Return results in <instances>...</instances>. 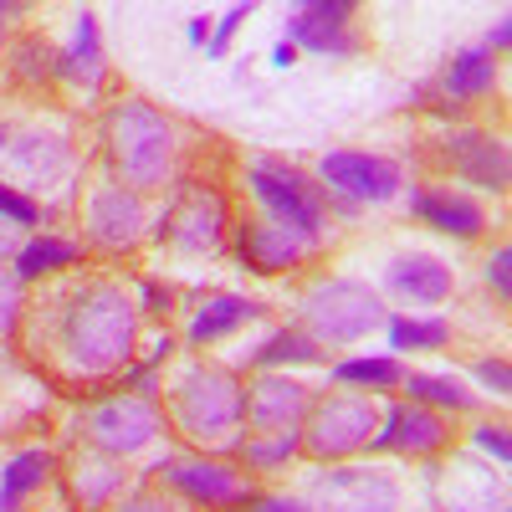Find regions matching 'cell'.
Returning a JSON list of instances; mask_svg holds the SVG:
<instances>
[{"label":"cell","mask_w":512,"mask_h":512,"mask_svg":"<svg viewBox=\"0 0 512 512\" xmlns=\"http://www.w3.org/2000/svg\"><path fill=\"white\" fill-rule=\"evenodd\" d=\"M139 308L118 282H82L52 323V354L72 379H103L134 359Z\"/></svg>","instance_id":"obj_1"},{"label":"cell","mask_w":512,"mask_h":512,"mask_svg":"<svg viewBox=\"0 0 512 512\" xmlns=\"http://www.w3.org/2000/svg\"><path fill=\"white\" fill-rule=\"evenodd\" d=\"M103 144H108V164L113 175L144 195V190H164V180L175 175V123L159 108H149L144 98H123L113 103V113L103 118Z\"/></svg>","instance_id":"obj_2"},{"label":"cell","mask_w":512,"mask_h":512,"mask_svg":"<svg viewBox=\"0 0 512 512\" xmlns=\"http://www.w3.org/2000/svg\"><path fill=\"white\" fill-rule=\"evenodd\" d=\"M169 420L200 446L226 441L236 425L246 420V390L231 369L216 364H190L180 369L175 390H169Z\"/></svg>","instance_id":"obj_3"},{"label":"cell","mask_w":512,"mask_h":512,"mask_svg":"<svg viewBox=\"0 0 512 512\" xmlns=\"http://www.w3.org/2000/svg\"><path fill=\"white\" fill-rule=\"evenodd\" d=\"M303 323L313 344H359L384 323V303L354 277H328L303 297Z\"/></svg>","instance_id":"obj_4"},{"label":"cell","mask_w":512,"mask_h":512,"mask_svg":"<svg viewBox=\"0 0 512 512\" xmlns=\"http://www.w3.org/2000/svg\"><path fill=\"white\" fill-rule=\"evenodd\" d=\"M379 431V410L369 395H328L318 405H308V420H303V451L318 456V461H344L354 451H364Z\"/></svg>","instance_id":"obj_5"},{"label":"cell","mask_w":512,"mask_h":512,"mask_svg":"<svg viewBox=\"0 0 512 512\" xmlns=\"http://www.w3.org/2000/svg\"><path fill=\"white\" fill-rule=\"evenodd\" d=\"M72 169V139L52 123H0V180L41 190Z\"/></svg>","instance_id":"obj_6"},{"label":"cell","mask_w":512,"mask_h":512,"mask_svg":"<svg viewBox=\"0 0 512 512\" xmlns=\"http://www.w3.org/2000/svg\"><path fill=\"white\" fill-rule=\"evenodd\" d=\"M251 195L267 205V221L287 226L292 236L318 241L323 236V185L297 175L287 164H251Z\"/></svg>","instance_id":"obj_7"},{"label":"cell","mask_w":512,"mask_h":512,"mask_svg":"<svg viewBox=\"0 0 512 512\" xmlns=\"http://www.w3.org/2000/svg\"><path fill=\"white\" fill-rule=\"evenodd\" d=\"M154 472L164 477V487H175L185 502L205 507V512H246L256 502V487L246 482V472L226 461H205V456H164Z\"/></svg>","instance_id":"obj_8"},{"label":"cell","mask_w":512,"mask_h":512,"mask_svg":"<svg viewBox=\"0 0 512 512\" xmlns=\"http://www.w3.org/2000/svg\"><path fill=\"white\" fill-rule=\"evenodd\" d=\"M159 431H164V415L144 395H113V400H98L88 410V441L103 456H118V461L144 451Z\"/></svg>","instance_id":"obj_9"},{"label":"cell","mask_w":512,"mask_h":512,"mask_svg":"<svg viewBox=\"0 0 512 512\" xmlns=\"http://www.w3.org/2000/svg\"><path fill=\"white\" fill-rule=\"evenodd\" d=\"M313 512H400V482L384 466H333L313 477Z\"/></svg>","instance_id":"obj_10"},{"label":"cell","mask_w":512,"mask_h":512,"mask_svg":"<svg viewBox=\"0 0 512 512\" xmlns=\"http://www.w3.org/2000/svg\"><path fill=\"white\" fill-rule=\"evenodd\" d=\"M318 180L323 190L333 195H349V200H364V205H384L395 200L405 175L395 159H379V154H359V149H338V154H323L318 159Z\"/></svg>","instance_id":"obj_11"},{"label":"cell","mask_w":512,"mask_h":512,"mask_svg":"<svg viewBox=\"0 0 512 512\" xmlns=\"http://www.w3.org/2000/svg\"><path fill=\"white\" fill-rule=\"evenodd\" d=\"M226 200L221 190H210V185H195L180 195V205L169 210V216L159 221V236L175 241V251L185 256H216L226 246Z\"/></svg>","instance_id":"obj_12"},{"label":"cell","mask_w":512,"mask_h":512,"mask_svg":"<svg viewBox=\"0 0 512 512\" xmlns=\"http://www.w3.org/2000/svg\"><path fill=\"white\" fill-rule=\"evenodd\" d=\"M308 384H297L287 374H262L246 390V425L251 436H292L308 420Z\"/></svg>","instance_id":"obj_13"},{"label":"cell","mask_w":512,"mask_h":512,"mask_svg":"<svg viewBox=\"0 0 512 512\" xmlns=\"http://www.w3.org/2000/svg\"><path fill=\"white\" fill-rule=\"evenodd\" d=\"M354 0H313L287 16V41L297 52H318V57H354L359 41L349 36Z\"/></svg>","instance_id":"obj_14"},{"label":"cell","mask_w":512,"mask_h":512,"mask_svg":"<svg viewBox=\"0 0 512 512\" xmlns=\"http://www.w3.org/2000/svg\"><path fill=\"white\" fill-rule=\"evenodd\" d=\"M441 512H497L502 507V472L472 461V456H451L446 466L431 472Z\"/></svg>","instance_id":"obj_15"},{"label":"cell","mask_w":512,"mask_h":512,"mask_svg":"<svg viewBox=\"0 0 512 512\" xmlns=\"http://www.w3.org/2000/svg\"><path fill=\"white\" fill-rule=\"evenodd\" d=\"M88 236L103 251H128L144 236V200L128 185H98L88 195Z\"/></svg>","instance_id":"obj_16"},{"label":"cell","mask_w":512,"mask_h":512,"mask_svg":"<svg viewBox=\"0 0 512 512\" xmlns=\"http://www.w3.org/2000/svg\"><path fill=\"white\" fill-rule=\"evenodd\" d=\"M374 451H405V456H431L446 446V415L431 405H390L379 415V431L369 441Z\"/></svg>","instance_id":"obj_17"},{"label":"cell","mask_w":512,"mask_h":512,"mask_svg":"<svg viewBox=\"0 0 512 512\" xmlns=\"http://www.w3.org/2000/svg\"><path fill=\"white\" fill-rule=\"evenodd\" d=\"M446 159H451V169H456L466 185L492 190V195L507 190L512 164H507V144H502L497 134H482V128H461V134L446 139Z\"/></svg>","instance_id":"obj_18"},{"label":"cell","mask_w":512,"mask_h":512,"mask_svg":"<svg viewBox=\"0 0 512 512\" xmlns=\"http://www.w3.org/2000/svg\"><path fill=\"white\" fill-rule=\"evenodd\" d=\"M236 251H241V262H246L251 272L277 277V272H287V267L303 262L308 241L262 216V221H241V226H236Z\"/></svg>","instance_id":"obj_19"},{"label":"cell","mask_w":512,"mask_h":512,"mask_svg":"<svg viewBox=\"0 0 512 512\" xmlns=\"http://www.w3.org/2000/svg\"><path fill=\"white\" fill-rule=\"evenodd\" d=\"M395 297L405 303H420V308H436L456 292V272L441 262V256H425V251H410V256H395L390 272H384Z\"/></svg>","instance_id":"obj_20"},{"label":"cell","mask_w":512,"mask_h":512,"mask_svg":"<svg viewBox=\"0 0 512 512\" xmlns=\"http://www.w3.org/2000/svg\"><path fill=\"white\" fill-rule=\"evenodd\" d=\"M410 210H415L425 226H436V231H446V236H461V241L482 236V226H487L482 205L466 200V195H451V190H415V195H410Z\"/></svg>","instance_id":"obj_21"},{"label":"cell","mask_w":512,"mask_h":512,"mask_svg":"<svg viewBox=\"0 0 512 512\" xmlns=\"http://www.w3.org/2000/svg\"><path fill=\"white\" fill-rule=\"evenodd\" d=\"M52 72L77 82V88H98L103 82V47H98V16L82 11L77 26H72V47L67 52H52Z\"/></svg>","instance_id":"obj_22"},{"label":"cell","mask_w":512,"mask_h":512,"mask_svg":"<svg viewBox=\"0 0 512 512\" xmlns=\"http://www.w3.org/2000/svg\"><path fill=\"white\" fill-rule=\"evenodd\" d=\"M251 318H262V303H251V297H236V292H221V297H210V303H200V313L190 318V344L205 349V344H221V338H231L241 323Z\"/></svg>","instance_id":"obj_23"},{"label":"cell","mask_w":512,"mask_h":512,"mask_svg":"<svg viewBox=\"0 0 512 512\" xmlns=\"http://www.w3.org/2000/svg\"><path fill=\"white\" fill-rule=\"evenodd\" d=\"M441 88H446V98H456V103L487 98V93L497 88V57H492V52H482V47L456 52V57H451V67H446V77H441Z\"/></svg>","instance_id":"obj_24"},{"label":"cell","mask_w":512,"mask_h":512,"mask_svg":"<svg viewBox=\"0 0 512 512\" xmlns=\"http://www.w3.org/2000/svg\"><path fill=\"white\" fill-rule=\"evenodd\" d=\"M52 477V456L31 446V451H16L6 466H0V512H21L26 492H36L41 482Z\"/></svg>","instance_id":"obj_25"},{"label":"cell","mask_w":512,"mask_h":512,"mask_svg":"<svg viewBox=\"0 0 512 512\" xmlns=\"http://www.w3.org/2000/svg\"><path fill=\"white\" fill-rule=\"evenodd\" d=\"M400 390H410L415 405H431V410H477V395L466 390L456 374H405Z\"/></svg>","instance_id":"obj_26"},{"label":"cell","mask_w":512,"mask_h":512,"mask_svg":"<svg viewBox=\"0 0 512 512\" xmlns=\"http://www.w3.org/2000/svg\"><path fill=\"white\" fill-rule=\"evenodd\" d=\"M123 487V472H118V456H77V466H72V492H77V502L82 507H103L113 492Z\"/></svg>","instance_id":"obj_27"},{"label":"cell","mask_w":512,"mask_h":512,"mask_svg":"<svg viewBox=\"0 0 512 512\" xmlns=\"http://www.w3.org/2000/svg\"><path fill=\"white\" fill-rule=\"evenodd\" d=\"M77 246L72 241H57V236H36V241H26L21 251H16V277L21 282H36V277H52V272H62V267H77Z\"/></svg>","instance_id":"obj_28"},{"label":"cell","mask_w":512,"mask_h":512,"mask_svg":"<svg viewBox=\"0 0 512 512\" xmlns=\"http://www.w3.org/2000/svg\"><path fill=\"white\" fill-rule=\"evenodd\" d=\"M333 379L338 384H364V390H400V359L395 354H379V359H344V364H333Z\"/></svg>","instance_id":"obj_29"},{"label":"cell","mask_w":512,"mask_h":512,"mask_svg":"<svg viewBox=\"0 0 512 512\" xmlns=\"http://www.w3.org/2000/svg\"><path fill=\"white\" fill-rule=\"evenodd\" d=\"M446 318H390V349L395 354H420V349H446Z\"/></svg>","instance_id":"obj_30"},{"label":"cell","mask_w":512,"mask_h":512,"mask_svg":"<svg viewBox=\"0 0 512 512\" xmlns=\"http://www.w3.org/2000/svg\"><path fill=\"white\" fill-rule=\"evenodd\" d=\"M323 354H318V344L308 333H297V328H282V333H272L262 349L251 354V364H262V369H277V364H318Z\"/></svg>","instance_id":"obj_31"},{"label":"cell","mask_w":512,"mask_h":512,"mask_svg":"<svg viewBox=\"0 0 512 512\" xmlns=\"http://www.w3.org/2000/svg\"><path fill=\"white\" fill-rule=\"evenodd\" d=\"M297 451H303V436H251L246 441V461L251 466H282V461H292Z\"/></svg>","instance_id":"obj_32"},{"label":"cell","mask_w":512,"mask_h":512,"mask_svg":"<svg viewBox=\"0 0 512 512\" xmlns=\"http://www.w3.org/2000/svg\"><path fill=\"white\" fill-rule=\"evenodd\" d=\"M41 221V210H36V200L31 195H21L16 185H6L0 180V226H16V231H31Z\"/></svg>","instance_id":"obj_33"},{"label":"cell","mask_w":512,"mask_h":512,"mask_svg":"<svg viewBox=\"0 0 512 512\" xmlns=\"http://www.w3.org/2000/svg\"><path fill=\"white\" fill-rule=\"evenodd\" d=\"M21 277L16 272H0V338H11L21 323Z\"/></svg>","instance_id":"obj_34"},{"label":"cell","mask_w":512,"mask_h":512,"mask_svg":"<svg viewBox=\"0 0 512 512\" xmlns=\"http://www.w3.org/2000/svg\"><path fill=\"white\" fill-rule=\"evenodd\" d=\"M246 16H251V6H246V0H241V6H231V11H226V16L216 21V26H210V41H205V52H210V57H226L231 36L241 31V21H246Z\"/></svg>","instance_id":"obj_35"},{"label":"cell","mask_w":512,"mask_h":512,"mask_svg":"<svg viewBox=\"0 0 512 512\" xmlns=\"http://www.w3.org/2000/svg\"><path fill=\"white\" fill-rule=\"evenodd\" d=\"M482 277H487V287L497 292V303H507V297H512V246H497V251L487 256Z\"/></svg>","instance_id":"obj_36"},{"label":"cell","mask_w":512,"mask_h":512,"mask_svg":"<svg viewBox=\"0 0 512 512\" xmlns=\"http://www.w3.org/2000/svg\"><path fill=\"white\" fill-rule=\"evenodd\" d=\"M472 441H477V446H482V451H487V456H492L497 466H507V461H512V441H507V425H492V420H487V425H477V436H472Z\"/></svg>","instance_id":"obj_37"},{"label":"cell","mask_w":512,"mask_h":512,"mask_svg":"<svg viewBox=\"0 0 512 512\" xmlns=\"http://www.w3.org/2000/svg\"><path fill=\"white\" fill-rule=\"evenodd\" d=\"M113 512H180V502L164 497V492H128Z\"/></svg>","instance_id":"obj_38"},{"label":"cell","mask_w":512,"mask_h":512,"mask_svg":"<svg viewBox=\"0 0 512 512\" xmlns=\"http://www.w3.org/2000/svg\"><path fill=\"white\" fill-rule=\"evenodd\" d=\"M477 379L487 384L492 395H512V374H507V359H482V364H477Z\"/></svg>","instance_id":"obj_39"},{"label":"cell","mask_w":512,"mask_h":512,"mask_svg":"<svg viewBox=\"0 0 512 512\" xmlns=\"http://www.w3.org/2000/svg\"><path fill=\"white\" fill-rule=\"evenodd\" d=\"M251 512H313L308 502H297V497H256Z\"/></svg>","instance_id":"obj_40"},{"label":"cell","mask_w":512,"mask_h":512,"mask_svg":"<svg viewBox=\"0 0 512 512\" xmlns=\"http://www.w3.org/2000/svg\"><path fill=\"white\" fill-rule=\"evenodd\" d=\"M507 41H512V26H507V16H502V21L487 31V47H482V52H492V57H497V52H507Z\"/></svg>","instance_id":"obj_41"},{"label":"cell","mask_w":512,"mask_h":512,"mask_svg":"<svg viewBox=\"0 0 512 512\" xmlns=\"http://www.w3.org/2000/svg\"><path fill=\"white\" fill-rule=\"evenodd\" d=\"M292 62H297V47H292V41H277V47H272V67H282V72H287Z\"/></svg>","instance_id":"obj_42"},{"label":"cell","mask_w":512,"mask_h":512,"mask_svg":"<svg viewBox=\"0 0 512 512\" xmlns=\"http://www.w3.org/2000/svg\"><path fill=\"white\" fill-rule=\"evenodd\" d=\"M144 303H149L154 313H164V308H169V292H164V287H154V282H144Z\"/></svg>","instance_id":"obj_43"},{"label":"cell","mask_w":512,"mask_h":512,"mask_svg":"<svg viewBox=\"0 0 512 512\" xmlns=\"http://www.w3.org/2000/svg\"><path fill=\"white\" fill-rule=\"evenodd\" d=\"M210 26H216L210 16H195V21H190V41H195V47H205V41H210Z\"/></svg>","instance_id":"obj_44"},{"label":"cell","mask_w":512,"mask_h":512,"mask_svg":"<svg viewBox=\"0 0 512 512\" xmlns=\"http://www.w3.org/2000/svg\"><path fill=\"white\" fill-rule=\"evenodd\" d=\"M21 246H16V236H11V226H0V262H11Z\"/></svg>","instance_id":"obj_45"},{"label":"cell","mask_w":512,"mask_h":512,"mask_svg":"<svg viewBox=\"0 0 512 512\" xmlns=\"http://www.w3.org/2000/svg\"><path fill=\"white\" fill-rule=\"evenodd\" d=\"M497 512H507V507H497Z\"/></svg>","instance_id":"obj_46"}]
</instances>
